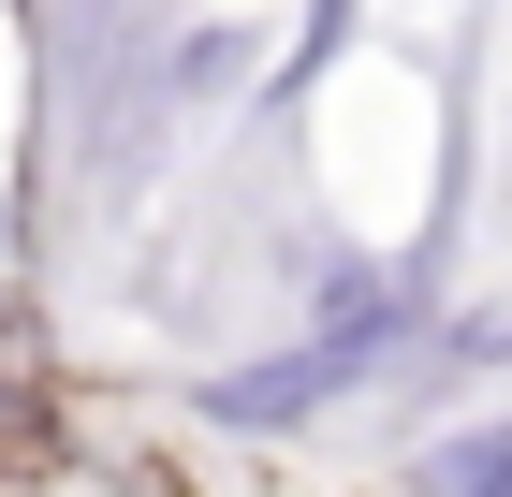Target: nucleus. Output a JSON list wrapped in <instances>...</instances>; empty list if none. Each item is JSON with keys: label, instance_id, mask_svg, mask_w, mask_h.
Returning a JSON list of instances; mask_svg holds the SVG:
<instances>
[{"label": "nucleus", "instance_id": "1", "mask_svg": "<svg viewBox=\"0 0 512 497\" xmlns=\"http://www.w3.org/2000/svg\"><path fill=\"white\" fill-rule=\"evenodd\" d=\"M381 337H395V293H381V278H352L337 322H322L308 351H278V366H249V381H220V424H293V410H322V395L352 381Z\"/></svg>", "mask_w": 512, "mask_h": 497}, {"label": "nucleus", "instance_id": "2", "mask_svg": "<svg viewBox=\"0 0 512 497\" xmlns=\"http://www.w3.org/2000/svg\"><path fill=\"white\" fill-rule=\"evenodd\" d=\"M425 497H512V424H469L425 454Z\"/></svg>", "mask_w": 512, "mask_h": 497}]
</instances>
